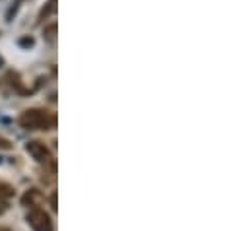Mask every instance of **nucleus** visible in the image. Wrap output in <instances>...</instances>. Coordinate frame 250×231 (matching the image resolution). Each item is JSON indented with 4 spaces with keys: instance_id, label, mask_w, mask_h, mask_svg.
Masks as SVG:
<instances>
[{
    "instance_id": "obj_1",
    "label": "nucleus",
    "mask_w": 250,
    "mask_h": 231,
    "mask_svg": "<svg viewBox=\"0 0 250 231\" xmlns=\"http://www.w3.org/2000/svg\"><path fill=\"white\" fill-rule=\"evenodd\" d=\"M18 124L23 130H51L57 124V116L53 115L51 111H47V109L33 107V109H27V111H23L20 115Z\"/></svg>"
},
{
    "instance_id": "obj_2",
    "label": "nucleus",
    "mask_w": 250,
    "mask_h": 231,
    "mask_svg": "<svg viewBox=\"0 0 250 231\" xmlns=\"http://www.w3.org/2000/svg\"><path fill=\"white\" fill-rule=\"evenodd\" d=\"M27 224L33 231H53V220L43 208H29Z\"/></svg>"
},
{
    "instance_id": "obj_3",
    "label": "nucleus",
    "mask_w": 250,
    "mask_h": 231,
    "mask_svg": "<svg viewBox=\"0 0 250 231\" xmlns=\"http://www.w3.org/2000/svg\"><path fill=\"white\" fill-rule=\"evenodd\" d=\"M25 152L33 158V160H37L39 163H47V162H51L53 158H51V150L45 146V142H41V140H29L27 144H25Z\"/></svg>"
},
{
    "instance_id": "obj_4",
    "label": "nucleus",
    "mask_w": 250,
    "mask_h": 231,
    "mask_svg": "<svg viewBox=\"0 0 250 231\" xmlns=\"http://www.w3.org/2000/svg\"><path fill=\"white\" fill-rule=\"evenodd\" d=\"M2 82L8 84L10 92H14V93H18V95H31V93H33V90H29V88L23 86V82H21V78H20L18 72H12V70H10V72L2 78Z\"/></svg>"
},
{
    "instance_id": "obj_5",
    "label": "nucleus",
    "mask_w": 250,
    "mask_h": 231,
    "mask_svg": "<svg viewBox=\"0 0 250 231\" xmlns=\"http://www.w3.org/2000/svg\"><path fill=\"white\" fill-rule=\"evenodd\" d=\"M43 200V194L37 188H29L23 196H21V204L27 208H39V202Z\"/></svg>"
},
{
    "instance_id": "obj_6",
    "label": "nucleus",
    "mask_w": 250,
    "mask_h": 231,
    "mask_svg": "<svg viewBox=\"0 0 250 231\" xmlns=\"http://www.w3.org/2000/svg\"><path fill=\"white\" fill-rule=\"evenodd\" d=\"M57 2H59V0H49V2L39 10L37 23H43V22H45V20H49L53 14H57V8H59V6H57Z\"/></svg>"
},
{
    "instance_id": "obj_7",
    "label": "nucleus",
    "mask_w": 250,
    "mask_h": 231,
    "mask_svg": "<svg viewBox=\"0 0 250 231\" xmlns=\"http://www.w3.org/2000/svg\"><path fill=\"white\" fill-rule=\"evenodd\" d=\"M57 31H59V23H57V22L47 23V25L43 27V39H45V43L57 45Z\"/></svg>"
},
{
    "instance_id": "obj_8",
    "label": "nucleus",
    "mask_w": 250,
    "mask_h": 231,
    "mask_svg": "<svg viewBox=\"0 0 250 231\" xmlns=\"http://www.w3.org/2000/svg\"><path fill=\"white\" fill-rule=\"evenodd\" d=\"M21 2H23V0H14V4L6 10V22H14V18L18 16V12H20V8H21Z\"/></svg>"
},
{
    "instance_id": "obj_9",
    "label": "nucleus",
    "mask_w": 250,
    "mask_h": 231,
    "mask_svg": "<svg viewBox=\"0 0 250 231\" xmlns=\"http://www.w3.org/2000/svg\"><path fill=\"white\" fill-rule=\"evenodd\" d=\"M14 192H16V190H14L12 185L0 181V198H10V196H14Z\"/></svg>"
},
{
    "instance_id": "obj_10",
    "label": "nucleus",
    "mask_w": 250,
    "mask_h": 231,
    "mask_svg": "<svg viewBox=\"0 0 250 231\" xmlns=\"http://www.w3.org/2000/svg\"><path fill=\"white\" fill-rule=\"evenodd\" d=\"M18 45H20L21 49H31V47L35 45V37H33V35H23V37L18 39Z\"/></svg>"
},
{
    "instance_id": "obj_11",
    "label": "nucleus",
    "mask_w": 250,
    "mask_h": 231,
    "mask_svg": "<svg viewBox=\"0 0 250 231\" xmlns=\"http://www.w3.org/2000/svg\"><path fill=\"white\" fill-rule=\"evenodd\" d=\"M0 150H12V142L6 138H0Z\"/></svg>"
},
{
    "instance_id": "obj_12",
    "label": "nucleus",
    "mask_w": 250,
    "mask_h": 231,
    "mask_svg": "<svg viewBox=\"0 0 250 231\" xmlns=\"http://www.w3.org/2000/svg\"><path fill=\"white\" fill-rule=\"evenodd\" d=\"M51 206H53V210H57V194L51 196Z\"/></svg>"
},
{
    "instance_id": "obj_13",
    "label": "nucleus",
    "mask_w": 250,
    "mask_h": 231,
    "mask_svg": "<svg viewBox=\"0 0 250 231\" xmlns=\"http://www.w3.org/2000/svg\"><path fill=\"white\" fill-rule=\"evenodd\" d=\"M4 210H6V206H4V204H0V214H2Z\"/></svg>"
},
{
    "instance_id": "obj_14",
    "label": "nucleus",
    "mask_w": 250,
    "mask_h": 231,
    "mask_svg": "<svg viewBox=\"0 0 250 231\" xmlns=\"http://www.w3.org/2000/svg\"><path fill=\"white\" fill-rule=\"evenodd\" d=\"M2 66H4V58L0 57V68H2Z\"/></svg>"
},
{
    "instance_id": "obj_15",
    "label": "nucleus",
    "mask_w": 250,
    "mask_h": 231,
    "mask_svg": "<svg viewBox=\"0 0 250 231\" xmlns=\"http://www.w3.org/2000/svg\"><path fill=\"white\" fill-rule=\"evenodd\" d=\"M0 231H8V230H6V228H0Z\"/></svg>"
}]
</instances>
